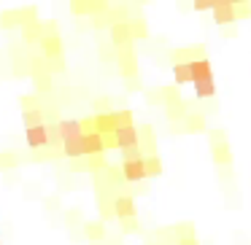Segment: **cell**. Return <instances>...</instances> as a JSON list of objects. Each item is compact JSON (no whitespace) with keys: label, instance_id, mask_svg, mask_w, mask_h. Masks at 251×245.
Listing matches in <instances>:
<instances>
[{"label":"cell","instance_id":"6da1fadb","mask_svg":"<svg viewBox=\"0 0 251 245\" xmlns=\"http://www.w3.org/2000/svg\"><path fill=\"white\" fill-rule=\"evenodd\" d=\"M116 65H119L122 78H135L138 76V57H135V46H125L116 49Z\"/></svg>","mask_w":251,"mask_h":245},{"label":"cell","instance_id":"7a4b0ae2","mask_svg":"<svg viewBox=\"0 0 251 245\" xmlns=\"http://www.w3.org/2000/svg\"><path fill=\"white\" fill-rule=\"evenodd\" d=\"M197 60H208L205 57V46H178V49L170 51V62L173 65H189V62H197Z\"/></svg>","mask_w":251,"mask_h":245},{"label":"cell","instance_id":"3957f363","mask_svg":"<svg viewBox=\"0 0 251 245\" xmlns=\"http://www.w3.org/2000/svg\"><path fill=\"white\" fill-rule=\"evenodd\" d=\"M213 14V22L219 24V27H229V24H235V11H232V3L229 0H216L211 8Z\"/></svg>","mask_w":251,"mask_h":245},{"label":"cell","instance_id":"277c9868","mask_svg":"<svg viewBox=\"0 0 251 245\" xmlns=\"http://www.w3.org/2000/svg\"><path fill=\"white\" fill-rule=\"evenodd\" d=\"M122 178H125V183H143L146 180V170H143V159H138V162H122Z\"/></svg>","mask_w":251,"mask_h":245},{"label":"cell","instance_id":"5b68a950","mask_svg":"<svg viewBox=\"0 0 251 245\" xmlns=\"http://www.w3.org/2000/svg\"><path fill=\"white\" fill-rule=\"evenodd\" d=\"M41 57H46L49 62L54 60H62V38L60 35H46V38H41Z\"/></svg>","mask_w":251,"mask_h":245},{"label":"cell","instance_id":"8992f818","mask_svg":"<svg viewBox=\"0 0 251 245\" xmlns=\"http://www.w3.org/2000/svg\"><path fill=\"white\" fill-rule=\"evenodd\" d=\"M135 197L132 194H119L114 200V218H135Z\"/></svg>","mask_w":251,"mask_h":245},{"label":"cell","instance_id":"52a82bcc","mask_svg":"<svg viewBox=\"0 0 251 245\" xmlns=\"http://www.w3.org/2000/svg\"><path fill=\"white\" fill-rule=\"evenodd\" d=\"M57 132H60V140H76V137H81V124H78V119H60L57 121Z\"/></svg>","mask_w":251,"mask_h":245},{"label":"cell","instance_id":"ba28073f","mask_svg":"<svg viewBox=\"0 0 251 245\" xmlns=\"http://www.w3.org/2000/svg\"><path fill=\"white\" fill-rule=\"evenodd\" d=\"M92 116H95V113H92ZM116 130H119V121H116V111L95 116V132H98V135H111V132H116Z\"/></svg>","mask_w":251,"mask_h":245},{"label":"cell","instance_id":"9c48e42d","mask_svg":"<svg viewBox=\"0 0 251 245\" xmlns=\"http://www.w3.org/2000/svg\"><path fill=\"white\" fill-rule=\"evenodd\" d=\"M116 137V148L125 151V148H135L138 146V127H122V130L114 132Z\"/></svg>","mask_w":251,"mask_h":245},{"label":"cell","instance_id":"30bf717a","mask_svg":"<svg viewBox=\"0 0 251 245\" xmlns=\"http://www.w3.org/2000/svg\"><path fill=\"white\" fill-rule=\"evenodd\" d=\"M108 35H111V44H114V49L132 46V38H130V30H127V24H111V27H108Z\"/></svg>","mask_w":251,"mask_h":245},{"label":"cell","instance_id":"8fae6325","mask_svg":"<svg viewBox=\"0 0 251 245\" xmlns=\"http://www.w3.org/2000/svg\"><path fill=\"white\" fill-rule=\"evenodd\" d=\"M211 156H213V164H216V167H229V164H232V148H229V143H216V146H211Z\"/></svg>","mask_w":251,"mask_h":245},{"label":"cell","instance_id":"7c38bea8","mask_svg":"<svg viewBox=\"0 0 251 245\" xmlns=\"http://www.w3.org/2000/svg\"><path fill=\"white\" fill-rule=\"evenodd\" d=\"M81 140H84V156H98V154H105L103 135H98V132H87Z\"/></svg>","mask_w":251,"mask_h":245},{"label":"cell","instance_id":"4fadbf2b","mask_svg":"<svg viewBox=\"0 0 251 245\" xmlns=\"http://www.w3.org/2000/svg\"><path fill=\"white\" fill-rule=\"evenodd\" d=\"M184 132H208L205 113H200V111H189L186 119H184Z\"/></svg>","mask_w":251,"mask_h":245},{"label":"cell","instance_id":"5bb4252c","mask_svg":"<svg viewBox=\"0 0 251 245\" xmlns=\"http://www.w3.org/2000/svg\"><path fill=\"white\" fill-rule=\"evenodd\" d=\"M189 76H192V84L195 81H202V78H213V67L208 60H197V62H189Z\"/></svg>","mask_w":251,"mask_h":245},{"label":"cell","instance_id":"9a60e30c","mask_svg":"<svg viewBox=\"0 0 251 245\" xmlns=\"http://www.w3.org/2000/svg\"><path fill=\"white\" fill-rule=\"evenodd\" d=\"M127 30H130L132 44H135V41L149 38V24H146V19H143V17H130V22H127Z\"/></svg>","mask_w":251,"mask_h":245},{"label":"cell","instance_id":"2e32d148","mask_svg":"<svg viewBox=\"0 0 251 245\" xmlns=\"http://www.w3.org/2000/svg\"><path fill=\"white\" fill-rule=\"evenodd\" d=\"M25 140H27L30 148H46V127H30L25 130Z\"/></svg>","mask_w":251,"mask_h":245},{"label":"cell","instance_id":"e0dca14e","mask_svg":"<svg viewBox=\"0 0 251 245\" xmlns=\"http://www.w3.org/2000/svg\"><path fill=\"white\" fill-rule=\"evenodd\" d=\"M81 229H84V237H87L89 243H100V240H105V223L103 221H87Z\"/></svg>","mask_w":251,"mask_h":245},{"label":"cell","instance_id":"ac0fdd59","mask_svg":"<svg viewBox=\"0 0 251 245\" xmlns=\"http://www.w3.org/2000/svg\"><path fill=\"white\" fill-rule=\"evenodd\" d=\"M84 137V135H81ZM81 137H76V140H65L62 143V156H68V159H81L84 156V140Z\"/></svg>","mask_w":251,"mask_h":245},{"label":"cell","instance_id":"d6986e66","mask_svg":"<svg viewBox=\"0 0 251 245\" xmlns=\"http://www.w3.org/2000/svg\"><path fill=\"white\" fill-rule=\"evenodd\" d=\"M114 194H98V207H100V221H111L114 218Z\"/></svg>","mask_w":251,"mask_h":245},{"label":"cell","instance_id":"ffe728a7","mask_svg":"<svg viewBox=\"0 0 251 245\" xmlns=\"http://www.w3.org/2000/svg\"><path fill=\"white\" fill-rule=\"evenodd\" d=\"M189 105L184 103V100H181V103H176V105H168V108H165V116H168V121L170 124H178V121H184L186 119V113H189Z\"/></svg>","mask_w":251,"mask_h":245},{"label":"cell","instance_id":"44dd1931","mask_svg":"<svg viewBox=\"0 0 251 245\" xmlns=\"http://www.w3.org/2000/svg\"><path fill=\"white\" fill-rule=\"evenodd\" d=\"M22 38H25V44H41V38H44L41 19L38 22H30V24H22Z\"/></svg>","mask_w":251,"mask_h":245},{"label":"cell","instance_id":"7402d4cb","mask_svg":"<svg viewBox=\"0 0 251 245\" xmlns=\"http://www.w3.org/2000/svg\"><path fill=\"white\" fill-rule=\"evenodd\" d=\"M159 92H162V108H168V105L181 103V87H176V84H168V87H159Z\"/></svg>","mask_w":251,"mask_h":245},{"label":"cell","instance_id":"603a6c76","mask_svg":"<svg viewBox=\"0 0 251 245\" xmlns=\"http://www.w3.org/2000/svg\"><path fill=\"white\" fill-rule=\"evenodd\" d=\"M143 170H146V178H159L162 170H165L159 154H157V156H143Z\"/></svg>","mask_w":251,"mask_h":245},{"label":"cell","instance_id":"cb8c5ba5","mask_svg":"<svg viewBox=\"0 0 251 245\" xmlns=\"http://www.w3.org/2000/svg\"><path fill=\"white\" fill-rule=\"evenodd\" d=\"M195 94L200 100H208L216 94V84H213V78H202V81H195Z\"/></svg>","mask_w":251,"mask_h":245},{"label":"cell","instance_id":"d4e9b609","mask_svg":"<svg viewBox=\"0 0 251 245\" xmlns=\"http://www.w3.org/2000/svg\"><path fill=\"white\" fill-rule=\"evenodd\" d=\"M173 234H176V240H197V234H195V223L192 221H181V223H176L173 226Z\"/></svg>","mask_w":251,"mask_h":245},{"label":"cell","instance_id":"484cf974","mask_svg":"<svg viewBox=\"0 0 251 245\" xmlns=\"http://www.w3.org/2000/svg\"><path fill=\"white\" fill-rule=\"evenodd\" d=\"M17 14H19V27L30 22H38V6H22V8H17Z\"/></svg>","mask_w":251,"mask_h":245},{"label":"cell","instance_id":"4316f807","mask_svg":"<svg viewBox=\"0 0 251 245\" xmlns=\"http://www.w3.org/2000/svg\"><path fill=\"white\" fill-rule=\"evenodd\" d=\"M92 108H95V116L116 111V108H114V97H95V100H92Z\"/></svg>","mask_w":251,"mask_h":245},{"label":"cell","instance_id":"83f0119b","mask_svg":"<svg viewBox=\"0 0 251 245\" xmlns=\"http://www.w3.org/2000/svg\"><path fill=\"white\" fill-rule=\"evenodd\" d=\"M105 164H108V162H105V154H98V156H87V170H89L92 175H100V173L105 170Z\"/></svg>","mask_w":251,"mask_h":245},{"label":"cell","instance_id":"f1b7e54d","mask_svg":"<svg viewBox=\"0 0 251 245\" xmlns=\"http://www.w3.org/2000/svg\"><path fill=\"white\" fill-rule=\"evenodd\" d=\"M22 124H25V130H30V127H41L44 124L41 111H22Z\"/></svg>","mask_w":251,"mask_h":245},{"label":"cell","instance_id":"f546056e","mask_svg":"<svg viewBox=\"0 0 251 245\" xmlns=\"http://www.w3.org/2000/svg\"><path fill=\"white\" fill-rule=\"evenodd\" d=\"M173 81H176V87H181V84H192L189 65H173Z\"/></svg>","mask_w":251,"mask_h":245},{"label":"cell","instance_id":"4dcf8cb0","mask_svg":"<svg viewBox=\"0 0 251 245\" xmlns=\"http://www.w3.org/2000/svg\"><path fill=\"white\" fill-rule=\"evenodd\" d=\"M19 167V156L14 151H0V170H14Z\"/></svg>","mask_w":251,"mask_h":245},{"label":"cell","instance_id":"1f68e13d","mask_svg":"<svg viewBox=\"0 0 251 245\" xmlns=\"http://www.w3.org/2000/svg\"><path fill=\"white\" fill-rule=\"evenodd\" d=\"M116 121H119V130L122 127H135V116L130 108H116Z\"/></svg>","mask_w":251,"mask_h":245},{"label":"cell","instance_id":"d6a6232c","mask_svg":"<svg viewBox=\"0 0 251 245\" xmlns=\"http://www.w3.org/2000/svg\"><path fill=\"white\" fill-rule=\"evenodd\" d=\"M0 24H3L6 30L19 27V14H17V8H11V11H3V14H0Z\"/></svg>","mask_w":251,"mask_h":245},{"label":"cell","instance_id":"836d02e7","mask_svg":"<svg viewBox=\"0 0 251 245\" xmlns=\"http://www.w3.org/2000/svg\"><path fill=\"white\" fill-rule=\"evenodd\" d=\"M232 11H235V22H238V19H251V0L232 3Z\"/></svg>","mask_w":251,"mask_h":245},{"label":"cell","instance_id":"e575fe53","mask_svg":"<svg viewBox=\"0 0 251 245\" xmlns=\"http://www.w3.org/2000/svg\"><path fill=\"white\" fill-rule=\"evenodd\" d=\"M98 54H100V60H103V62H114L116 60L114 44H111V41H103V44H100V49H98Z\"/></svg>","mask_w":251,"mask_h":245},{"label":"cell","instance_id":"d590c367","mask_svg":"<svg viewBox=\"0 0 251 245\" xmlns=\"http://www.w3.org/2000/svg\"><path fill=\"white\" fill-rule=\"evenodd\" d=\"M35 81V92L44 94V92H51V73H44V76H33Z\"/></svg>","mask_w":251,"mask_h":245},{"label":"cell","instance_id":"8d00e7d4","mask_svg":"<svg viewBox=\"0 0 251 245\" xmlns=\"http://www.w3.org/2000/svg\"><path fill=\"white\" fill-rule=\"evenodd\" d=\"M19 105H22V111H41V100L35 94H22Z\"/></svg>","mask_w":251,"mask_h":245},{"label":"cell","instance_id":"74e56055","mask_svg":"<svg viewBox=\"0 0 251 245\" xmlns=\"http://www.w3.org/2000/svg\"><path fill=\"white\" fill-rule=\"evenodd\" d=\"M119 226H122V234H135L141 229V223H138V216H135V218H122Z\"/></svg>","mask_w":251,"mask_h":245},{"label":"cell","instance_id":"f35d334b","mask_svg":"<svg viewBox=\"0 0 251 245\" xmlns=\"http://www.w3.org/2000/svg\"><path fill=\"white\" fill-rule=\"evenodd\" d=\"M122 156H125V162H138V159H143V154H141V148H125L122 151Z\"/></svg>","mask_w":251,"mask_h":245},{"label":"cell","instance_id":"ab89813d","mask_svg":"<svg viewBox=\"0 0 251 245\" xmlns=\"http://www.w3.org/2000/svg\"><path fill=\"white\" fill-rule=\"evenodd\" d=\"M146 103L149 105H162V92H159V89H146Z\"/></svg>","mask_w":251,"mask_h":245},{"label":"cell","instance_id":"60d3db41","mask_svg":"<svg viewBox=\"0 0 251 245\" xmlns=\"http://www.w3.org/2000/svg\"><path fill=\"white\" fill-rule=\"evenodd\" d=\"M92 27H98V30L111 27V22H108V17H105V11H103V14H95V17H92Z\"/></svg>","mask_w":251,"mask_h":245},{"label":"cell","instance_id":"b9f144b4","mask_svg":"<svg viewBox=\"0 0 251 245\" xmlns=\"http://www.w3.org/2000/svg\"><path fill=\"white\" fill-rule=\"evenodd\" d=\"M208 137H211V146H216V143H227V132L224 130H211Z\"/></svg>","mask_w":251,"mask_h":245},{"label":"cell","instance_id":"7bdbcfd3","mask_svg":"<svg viewBox=\"0 0 251 245\" xmlns=\"http://www.w3.org/2000/svg\"><path fill=\"white\" fill-rule=\"evenodd\" d=\"M41 33H44V38H46V35H60V33H57V22H54V19L41 22Z\"/></svg>","mask_w":251,"mask_h":245},{"label":"cell","instance_id":"ee69618b","mask_svg":"<svg viewBox=\"0 0 251 245\" xmlns=\"http://www.w3.org/2000/svg\"><path fill=\"white\" fill-rule=\"evenodd\" d=\"M127 92H138V89H143L141 87V76H135V78H127Z\"/></svg>","mask_w":251,"mask_h":245},{"label":"cell","instance_id":"f6af8a7d","mask_svg":"<svg viewBox=\"0 0 251 245\" xmlns=\"http://www.w3.org/2000/svg\"><path fill=\"white\" fill-rule=\"evenodd\" d=\"M192 8H195V11H211L213 3H208V0H195V3H192Z\"/></svg>","mask_w":251,"mask_h":245},{"label":"cell","instance_id":"bcb514c9","mask_svg":"<svg viewBox=\"0 0 251 245\" xmlns=\"http://www.w3.org/2000/svg\"><path fill=\"white\" fill-rule=\"evenodd\" d=\"M103 148L108 151V148H116V137H114V132L111 135H103Z\"/></svg>","mask_w":251,"mask_h":245},{"label":"cell","instance_id":"7dc6e473","mask_svg":"<svg viewBox=\"0 0 251 245\" xmlns=\"http://www.w3.org/2000/svg\"><path fill=\"white\" fill-rule=\"evenodd\" d=\"M178 245H200V243H197V240H181Z\"/></svg>","mask_w":251,"mask_h":245}]
</instances>
